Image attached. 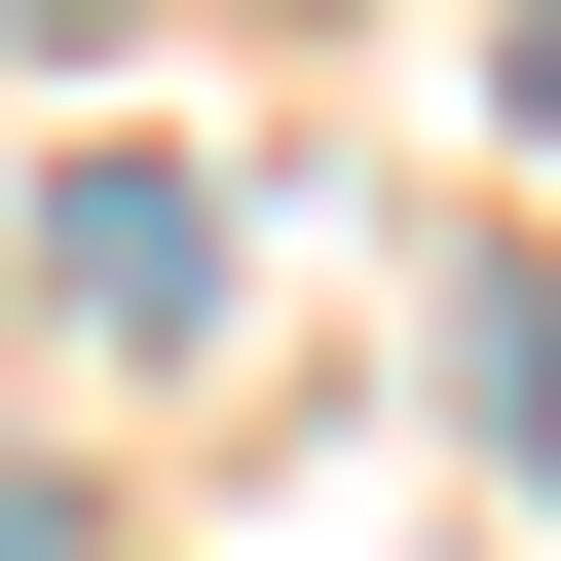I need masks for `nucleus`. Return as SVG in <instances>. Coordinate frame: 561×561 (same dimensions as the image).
<instances>
[{
    "label": "nucleus",
    "mask_w": 561,
    "mask_h": 561,
    "mask_svg": "<svg viewBox=\"0 0 561 561\" xmlns=\"http://www.w3.org/2000/svg\"><path fill=\"white\" fill-rule=\"evenodd\" d=\"M486 412H524V486H561V300H486Z\"/></svg>",
    "instance_id": "f03ea898"
},
{
    "label": "nucleus",
    "mask_w": 561,
    "mask_h": 561,
    "mask_svg": "<svg viewBox=\"0 0 561 561\" xmlns=\"http://www.w3.org/2000/svg\"><path fill=\"white\" fill-rule=\"evenodd\" d=\"M38 38H113V0H38Z\"/></svg>",
    "instance_id": "20e7f679"
},
{
    "label": "nucleus",
    "mask_w": 561,
    "mask_h": 561,
    "mask_svg": "<svg viewBox=\"0 0 561 561\" xmlns=\"http://www.w3.org/2000/svg\"><path fill=\"white\" fill-rule=\"evenodd\" d=\"M38 262H76V337H187V300H225V225H187V187H150V150H113V187H76V225H38Z\"/></svg>",
    "instance_id": "f257e3e1"
},
{
    "label": "nucleus",
    "mask_w": 561,
    "mask_h": 561,
    "mask_svg": "<svg viewBox=\"0 0 561 561\" xmlns=\"http://www.w3.org/2000/svg\"><path fill=\"white\" fill-rule=\"evenodd\" d=\"M524 113H561V0H524Z\"/></svg>",
    "instance_id": "7ed1b4c3"
}]
</instances>
